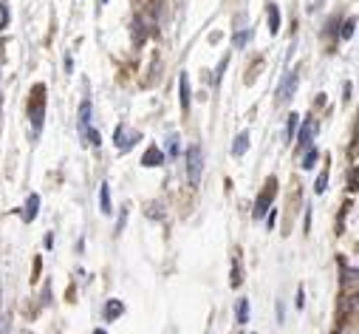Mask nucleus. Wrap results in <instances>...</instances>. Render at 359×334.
Returning a JSON list of instances; mask_svg holds the SVG:
<instances>
[{
  "label": "nucleus",
  "instance_id": "2eb2a0df",
  "mask_svg": "<svg viewBox=\"0 0 359 334\" xmlns=\"http://www.w3.org/2000/svg\"><path fill=\"white\" fill-rule=\"evenodd\" d=\"M190 80H187V74H181V108H190Z\"/></svg>",
  "mask_w": 359,
  "mask_h": 334
},
{
  "label": "nucleus",
  "instance_id": "a211bd4d",
  "mask_svg": "<svg viewBox=\"0 0 359 334\" xmlns=\"http://www.w3.org/2000/svg\"><path fill=\"white\" fill-rule=\"evenodd\" d=\"M354 29H357V17H348V20L342 23V31H339V37H342V40H351V37H354Z\"/></svg>",
  "mask_w": 359,
  "mask_h": 334
},
{
  "label": "nucleus",
  "instance_id": "4be33fe9",
  "mask_svg": "<svg viewBox=\"0 0 359 334\" xmlns=\"http://www.w3.org/2000/svg\"><path fill=\"white\" fill-rule=\"evenodd\" d=\"M326 187H328V156H326V170L320 173V179H317L314 190H317V193H326Z\"/></svg>",
  "mask_w": 359,
  "mask_h": 334
},
{
  "label": "nucleus",
  "instance_id": "5701e85b",
  "mask_svg": "<svg viewBox=\"0 0 359 334\" xmlns=\"http://www.w3.org/2000/svg\"><path fill=\"white\" fill-rule=\"evenodd\" d=\"M297 125H300V116H297V114H292V116H289V125H286V139H292V136H294Z\"/></svg>",
  "mask_w": 359,
  "mask_h": 334
},
{
  "label": "nucleus",
  "instance_id": "6ab92c4d",
  "mask_svg": "<svg viewBox=\"0 0 359 334\" xmlns=\"http://www.w3.org/2000/svg\"><path fill=\"white\" fill-rule=\"evenodd\" d=\"M147 215H150V218H156V221H161V218H164V204H161V201H153V204L147 207Z\"/></svg>",
  "mask_w": 359,
  "mask_h": 334
},
{
  "label": "nucleus",
  "instance_id": "f3484780",
  "mask_svg": "<svg viewBox=\"0 0 359 334\" xmlns=\"http://www.w3.org/2000/svg\"><path fill=\"white\" fill-rule=\"evenodd\" d=\"M82 136L88 139L90 148H99V145H102V133H99V130H93V127H85V130H82Z\"/></svg>",
  "mask_w": 359,
  "mask_h": 334
},
{
  "label": "nucleus",
  "instance_id": "6e6552de",
  "mask_svg": "<svg viewBox=\"0 0 359 334\" xmlns=\"http://www.w3.org/2000/svg\"><path fill=\"white\" fill-rule=\"evenodd\" d=\"M37 213H40V196L31 193L29 201H26V207H23V221H34L37 218Z\"/></svg>",
  "mask_w": 359,
  "mask_h": 334
},
{
  "label": "nucleus",
  "instance_id": "4468645a",
  "mask_svg": "<svg viewBox=\"0 0 359 334\" xmlns=\"http://www.w3.org/2000/svg\"><path fill=\"white\" fill-rule=\"evenodd\" d=\"M269 31L271 34L280 31V9H277L274 3H269Z\"/></svg>",
  "mask_w": 359,
  "mask_h": 334
},
{
  "label": "nucleus",
  "instance_id": "dca6fc26",
  "mask_svg": "<svg viewBox=\"0 0 359 334\" xmlns=\"http://www.w3.org/2000/svg\"><path fill=\"white\" fill-rule=\"evenodd\" d=\"M249 40H252V29H240L238 34H232V46H235V48H243Z\"/></svg>",
  "mask_w": 359,
  "mask_h": 334
},
{
  "label": "nucleus",
  "instance_id": "c85d7f7f",
  "mask_svg": "<svg viewBox=\"0 0 359 334\" xmlns=\"http://www.w3.org/2000/svg\"><path fill=\"white\" fill-rule=\"evenodd\" d=\"M93 334H108V332H105V329H96V332H93Z\"/></svg>",
  "mask_w": 359,
  "mask_h": 334
},
{
  "label": "nucleus",
  "instance_id": "412c9836",
  "mask_svg": "<svg viewBox=\"0 0 359 334\" xmlns=\"http://www.w3.org/2000/svg\"><path fill=\"white\" fill-rule=\"evenodd\" d=\"M229 283H232V289H238L240 283H243V275H240V264H232V275H229Z\"/></svg>",
  "mask_w": 359,
  "mask_h": 334
},
{
  "label": "nucleus",
  "instance_id": "423d86ee",
  "mask_svg": "<svg viewBox=\"0 0 359 334\" xmlns=\"http://www.w3.org/2000/svg\"><path fill=\"white\" fill-rule=\"evenodd\" d=\"M314 133H317V122H314V119H305L303 127H300V133H297V150H300V153L311 148V142H314Z\"/></svg>",
  "mask_w": 359,
  "mask_h": 334
},
{
  "label": "nucleus",
  "instance_id": "f257e3e1",
  "mask_svg": "<svg viewBox=\"0 0 359 334\" xmlns=\"http://www.w3.org/2000/svg\"><path fill=\"white\" fill-rule=\"evenodd\" d=\"M29 119L34 125V133H40L43 119H45V85H34V96L29 102Z\"/></svg>",
  "mask_w": 359,
  "mask_h": 334
},
{
  "label": "nucleus",
  "instance_id": "bb28decb",
  "mask_svg": "<svg viewBox=\"0 0 359 334\" xmlns=\"http://www.w3.org/2000/svg\"><path fill=\"white\" fill-rule=\"evenodd\" d=\"M124 224H127V210H122V215H119V221H116V232H122Z\"/></svg>",
  "mask_w": 359,
  "mask_h": 334
},
{
  "label": "nucleus",
  "instance_id": "39448f33",
  "mask_svg": "<svg viewBox=\"0 0 359 334\" xmlns=\"http://www.w3.org/2000/svg\"><path fill=\"white\" fill-rule=\"evenodd\" d=\"M113 142H116L119 153H127V150H130L136 142H139V133H136V130H130V127L119 125V127H116V133H113Z\"/></svg>",
  "mask_w": 359,
  "mask_h": 334
},
{
  "label": "nucleus",
  "instance_id": "b1692460",
  "mask_svg": "<svg viewBox=\"0 0 359 334\" xmlns=\"http://www.w3.org/2000/svg\"><path fill=\"white\" fill-rule=\"evenodd\" d=\"M226 62H229V57H224L221 62H218V68H215V85L221 82V77H224V71H226Z\"/></svg>",
  "mask_w": 359,
  "mask_h": 334
},
{
  "label": "nucleus",
  "instance_id": "ddd939ff",
  "mask_svg": "<svg viewBox=\"0 0 359 334\" xmlns=\"http://www.w3.org/2000/svg\"><path fill=\"white\" fill-rule=\"evenodd\" d=\"M235 317H238V326H243V323H249V300L240 298L235 306Z\"/></svg>",
  "mask_w": 359,
  "mask_h": 334
},
{
  "label": "nucleus",
  "instance_id": "0eeeda50",
  "mask_svg": "<svg viewBox=\"0 0 359 334\" xmlns=\"http://www.w3.org/2000/svg\"><path fill=\"white\" fill-rule=\"evenodd\" d=\"M142 164H145V167H158V164H164V153H161L156 145H150V148L145 150V156H142Z\"/></svg>",
  "mask_w": 359,
  "mask_h": 334
},
{
  "label": "nucleus",
  "instance_id": "f03ea898",
  "mask_svg": "<svg viewBox=\"0 0 359 334\" xmlns=\"http://www.w3.org/2000/svg\"><path fill=\"white\" fill-rule=\"evenodd\" d=\"M274 193H277V179H274V176H269V179H266V187H263V193H260L258 201H255V210H252V218H255V221H260L271 210Z\"/></svg>",
  "mask_w": 359,
  "mask_h": 334
},
{
  "label": "nucleus",
  "instance_id": "f8f14e48",
  "mask_svg": "<svg viewBox=\"0 0 359 334\" xmlns=\"http://www.w3.org/2000/svg\"><path fill=\"white\" fill-rule=\"evenodd\" d=\"M90 127V99H82L79 105V130Z\"/></svg>",
  "mask_w": 359,
  "mask_h": 334
},
{
  "label": "nucleus",
  "instance_id": "9d476101",
  "mask_svg": "<svg viewBox=\"0 0 359 334\" xmlns=\"http://www.w3.org/2000/svg\"><path fill=\"white\" fill-rule=\"evenodd\" d=\"M99 204H102V213H105V215H111L113 213V207H111V184H108V182L99 187Z\"/></svg>",
  "mask_w": 359,
  "mask_h": 334
},
{
  "label": "nucleus",
  "instance_id": "393cba45",
  "mask_svg": "<svg viewBox=\"0 0 359 334\" xmlns=\"http://www.w3.org/2000/svg\"><path fill=\"white\" fill-rule=\"evenodd\" d=\"M167 148H170V156H179V136L176 133L167 139Z\"/></svg>",
  "mask_w": 359,
  "mask_h": 334
},
{
  "label": "nucleus",
  "instance_id": "20e7f679",
  "mask_svg": "<svg viewBox=\"0 0 359 334\" xmlns=\"http://www.w3.org/2000/svg\"><path fill=\"white\" fill-rule=\"evenodd\" d=\"M300 71H303V68L297 65V68H292L280 80V88H277V102H289V99L294 96V91H297V82H300Z\"/></svg>",
  "mask_w": 359,
  "mask_h": 334
},
{
  "label": "nucleus",
  "instance_id": "9b49d317",
  "mask_svg": "<svg viewBox=\"0 0 359 334\" xmlns=\"http://www.w3.org/2000/svg\"><path fill=\"white\" fill-rule=\"evenodd\" d=\"M249 150V133L243 130V133H238V139L232 142V156H243Z\"/></svg>",
  "mask_w": 359,
  "mask_h": 334
},
{
  "label": "nucleus",
  "instance_id": "7ed1b4c3",
  "mask_svg": "<svg viewBox=\"0 0 359 334\" xmlns=\"http://www.w3.org/2000/svg\"><path fill=\"white\" fill-rule=\"evenodd\" d=\"M201 170H204V153L198 145H190L187 148V179H190L192 187L201 182Z\"/></svg>",
  "mask_w": 359,
  "mask_h": 334
},
{
  "label": "nucleus",
  "instance_id": "a878e982",
  "mask_svg": "<svg viewBox=\"0 0 359 334\" xmlns=\"http://www.w3.org/2000/svg\"><path fill=\"white\" fill-rule=\"evenodd\" d=\"M294 306H297V309H303V306H305V289L303 286L297 289V300H294Z\"/></svg>",
  "mask_w": 359,
  "mask_h": 334
},
{
  "label": "nucleus",
  "instance_id": "1a4fd4ad",
  "mask_svg": "<svg viewBox=\"0 0 359 334\" xmlns=\"http://www.w3.org/2000/svg\"><path fill=\"white\" fill-rule=\"evenodd\" d=\"M124 314V303L122 300L111 298L108 303H105V320H116V317H122Z\"/></svg>",
  "mask_w": 359,
  "mask_h": 334
},
{
  "label": "nucleus",
  "instance_id": "cd10ccee",
  "mask_svg": "<svg viewBox=\"0 0 359 334\" xmlns=\"http://www.w3.org/2000/svg\"><path fill=\"white\" fill-rule=\"evenodd\" d=\"M351 91H354V85H351V82H345V88H342V99H345V102L351 99Z\"/></svg>",
  "mask_w": 359,
  "mask_h": 334
},
{
  "label": "nucleus",
  "instance_id": "aec40b11",
  "mask_svg": "<svg viewBox=\"0 0 359 334\" xmlns=\"http://www.w3.org/2000/svg\"><path fill=\"white\" fill-rule=\"evenodd\" d=\"M317 156H320V153H317V148H308V150H305V156H303V170H311V167H314Z\"/></svg>",
  "mask_w": 359,
  "mask_h": 334
}]
</instances>
